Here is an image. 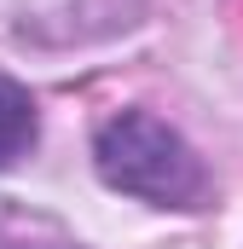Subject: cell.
<instances>
[{"mask_svg": "<svg viewBox=\"0 0 243 249\" xmlns=\"http://www.w3.org/2000/svg\"><path fill=\"white\" fill-rule=\"evenodd\" d=\"M93 162L104 174V186L127 191V197H145V203H162V209H191L208 174L203 162L191 157L180 133L145 110H122L99 127L93 139Z\"/></svg>", "mask_w": 243, "mask_h": 249, "instance_id": "1", "label": "cell"}, {"mask_svg": "<svg viewBox=\"0 0 243 249\" xmlns=\"http://www.w3.org/2000/svg\"><path fill=\"white\" fill-rule=\"evenodd\" d=\"M35 145V105L17 81H0V168Z\"/></svg>", "mask_w": 243, "mask_h": 249, "instance_id": "2", "label": "cell"}]
</instances>
